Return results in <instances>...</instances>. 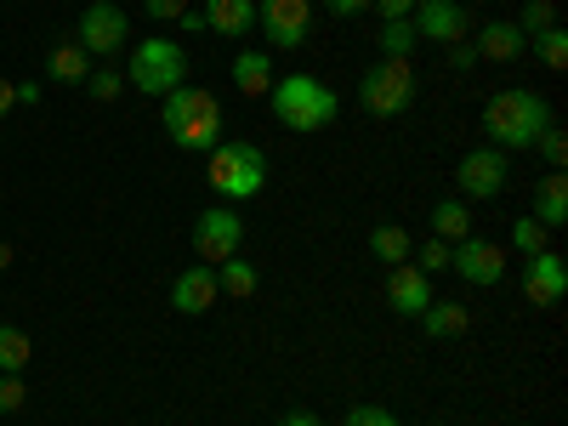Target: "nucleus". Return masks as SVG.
<instances>
[{"label":"nucleus","mask_w":568,"mask_h":426,"mask_svg":"<svg viewBox=\"0 0 568 426\" xmlns=\"http://www.w3.org/2000/svg\"><path fill=\"white\" fill-rule=\"evenodd\" d=\"M125 34H131V18H125V7H114V0H91V7L80 12V52L98 63V58H114V52H125Z\"/></svg>","instance_id":"6e6552de"},{"label":"nucleus","mask_w":568,"mask_h":426,"mask_svg":"<svg viewBox=\"0 0 568 426\" xmlns=\"http://www.w3.org/2000/svg\"><path fill=\"white\" fill-rule=\"evenodd\" d=\"M256 29L267 52H302L313 34V0H256Z\"/></svg>","instance_id":"0eeeda50"},{"label":"nucleus","mask_w":568,"mask_h":426,"mask_svg":"<svg viewBox=\"0 0 568 426\" xmlns=\"http://www.w3.org/2000/svg\"><path fill=\"white\" fill-rule=\"evenodd\" d=\"M324 12H336V18H358V12H369L375 0H318Z\"/></svg>","instance_id":"4c0bfd02"},{"label":"nucleus","mask_w":568,"mask_h":426,"mask_svg":"<svg viewBox=\"0 0 568 426\" xmlns=\"http://www.w3.org/2000/svg\"><path fill=\"white\" fill-rule=\"evenodd\" d=\"M369 251H375V262L398 267V262L415 256V240H409V227H404V222H382V227H369Z\"/></svg>","instance_id":"5701e85b"},{"label":"nucleus","mask_w":568,"mask_h":426,"mask_svg":"<svg viewBox=\"0 0 568 426\" xmlns=\"http://www.w3.org/2000/svg\"><path fill=\"white\" fill-rule=\"evenodd\" d=\"M125 80L142 91V98H165V91H176L187 80V52H182V40L171 34H142L131 45V69Z\"/></svg>","instance_id":"39448f33"},{"label":"nucleus","mask_w":568,"mask_h":426,"mask_svg":"<svg viewBox=\"0 0 568 426\" xmlns=\"http://www.w3.org/2000/svg\"><path fill=\"white\" fill-rule=\"evenodd\" d=\"M273 80L278 74H273V52H267V45H262V52H240V58H233V85H240V98L262 103Z\"/></svg>","instance_id":"6ab92c4d"},{"label":"nucleus","mask_w":568,"mask_h":426,"mask_svg":"<svg viewBox=\"0 0 568 426\" xmlns=\"http://www.w3.org/2000/svg\"><path fill=\"white\" fill-rule=\"evenodd\" d=\"M85 91H91V98H98V103H114L120 91H125V74L103 63V69H91V74H85Z\"/></svg>","instance_id":"7c9ffc66"},{"label":"nucleus","mask_w":568,"mask_h":426,"mask_svg":"<svg viewBox=\"0 0 568 426\" xmlns=\"http://www.w3.org/2000/svg\"><path fill=\"white\" fill-rule=\"evenodd\" d=\"M382 58H398V63H409L415 58V45H420V34H415V23L409 18H398V23H382Z\"/></svg>","instance_id":"a878e982"},{"label":"nucleus","mask_w":568,"mask_h":426,"mask_svg":"<svg viewBox=\"0 0 568 426\" xmlns=\"http://www.w3.org/2000/svg\"><path fill=\"white\" fill-rule=\"evenodd\" d=\"M205 182L222 205H245L267 187V154L245 136H222L216 149L205 154Z\"/></svg>","instance_id":"7ed1b4c3"},{"label":"nucleus","mask_w":568,"mask_h":426,"mask_svg":"<svg viewBox=\"0 0 568 426\" xmlns=\"http://www.w3.org/2000/svg\"><path fill=\"white\" fill-rule=\"evenodd\" d=\"M142 12H149L154 23H176L187 12V0H142Z\"/></svg>","instance_id":"f704fd0d"},{"label":"nucleus","mask_w":568,"mask_h":426,"mask_svg":"<svg viewBox=\"0 0 568 426\" xmlns=\"http://www.w3.org/2000/svg\"><path fill=\"white\" fill-rule=\"evenodd\" d=\"M524 296H529V307H557L568 296V262L557 251L524 256Z\"/></svg>","instance_id":"ddd939ff"},{"label":"nucleus","mask_w":568,"mask_h":426,"mask_svg":"<svg viewBox=\"0 0 568 426\" xmlns=\"http://www.w3.org/2000/svg\"><path fill=\"white\" fill-rule=\"evenodd\" d=\"M415 103V69L398 63V58H382V63H369L358 74V109L375 114V120H398L409 114Z\"/></svg>","instance_id":"423d86ee"},{"label":"nucleus","mask_w":568,"mask_h":426,"mask_svg":"<svg viewBox=\"0 0 568 426\" xmlns=\"http://www.w3.org/2000/svg\"><path fill=\"white\" fill-rule=\"evenodd\" d=\"M471 52H478V63H517L529 52V40H524V29H517L511 18H495V23H484L478 40H471Z\"/></svg>","instance_id":"dca6fc26"},{"label":"nucleus","mask_w":568,"mask_h":426,"mask_svg":"<svg viewBox=\"0 0 568 426\" xmlns=\"http://www.w3.org/2000/svg\"><path fill=\"white\" fill-rule=\"evenodd\" d=\"M205 29H216L222 40H245L256 34V0H205Z\"/></svg>","instance_id":"f3484780"},{"label":"nucleus","mask_w":568,"mask_h":426,"mask_svg":"<svg viewBox=\"0 0 568 426\" xmlns=\"http://www.w3.org/2000/svg\"><path fill=\"white\" fill-rule=\"evenodd\" d=\"M433 278H426L415 262H398L393 273H387V302H393V313L398 318H420L426 307H433Z\"/></svg>","instance_id":"2eb2a0df"},{"label":"nucleus","mask_w":568,"mask_h":426,"mask_svg":"<svg viewBox=\"0 0 568 426\" xmlns=\"http://www.w3.org/2000/svg\"><path fill=\"white\" fill-rule=\"evenodd\" d=\"M216 291H222V296H233V302H251V296L262 291V273H256V262H240V256L216 262Z\"/></svg>","instance_id":"412c9836"},{"label":"nucleus","mask_w":568,"mask_h":426,"mask_svg":"<svg viewBox=\"0 0 568 426\" xmlns=\"http://www.w3.org/2000/svg\"><path fill=\"white\" fill-rule=\"evenodd\" d=\"M342 426H398V415L382 409V404H353V409L342 415Z\"/></svg>","instance_id":"473e14b6"},{"label":"nucleus","mask_w":568,"mask_h":426,"mask_svg":"<svg viewBox=\"0 0 568 426\" xmlns=\"http://www.w3.org/2000/svg\"><path fill=\"white\" fill-rule=\"evenodd\" d=\"M546 240H551V233H546V227H540L535 216H517V222H511V251H517V256H535V251H551Z\"/></svg>","instance_id":"cd10ccee"},{"label":"nucleus","mask_w":568,"mask_h":426,"mask_svg":"<svg viewBox=\"0 0 568 426\" xmlns=\"http://www.w3.org/2000/svg\"><path fill=\"white\" fill-rule=\"evenodd\" d=\"M23 398H29L23 375H0V415H18V409H23Z\"/></svg>","instance_id":"72a5a7b5"},{"label":"nucleus","mask_w":568,"mask_h":426,"mask_svg":"<svg viewBox=\"0 0 568 426\" xmlns=\"http://www.w3.org/2000/svg\"><path fill=\"white\" fill-rule=\"evenodd\" d=\"M415 7H420V0H375L369 12H382V23H398V18H409Z\"/></svg>","instance_id":"e433bc0d"},{"label":"nucleus","mask_w":568,"mask_h":426,"mask_svg":"<svg viewBox=\"0 0 568 426\" xmlns=\"http://www.w3.org/2000/svg\"><path fill=\"white\" fill-rule=\"evenodd\" d=\"M98 69L85 52H80V40H63V45H52V58H45V74H52L58 85H85V74Z\"/></svg>","instance_id":"4be33fe9"},{"label":"nucleus","mask_w":568,"mask_h":426,"mask_svg":"<svg viewBox=\"0 0 568 426\" xmlns=\"http://www.w3.org/2000/svg\"><path fill=\"white\" fill-rule=\"evenodd\" d=\"M176 29H182V34H200V29H205V12H194V7H187V12L176 18Z\"/></svg>","instance_id":"ea45409f"},{"label":"nucleus","mask_w":568,"mask_h":426,"mask_svg":"<svg viewBox=\"0 0 568 426\" xmlns=\"http://www.w3.org/2000/svg\"><path fill=\"white\" fill-rule=\"evenodd\" d=\"M34 358V342L23 336L18 324H0V375H23Z\"/></svg>","instance_id":"393cba45"},{"label":"nucleus","mask_w":568,"mask_h":426,"mask_svg":"<svg viewBox=\"0 0 568 426\" xmlns=\"http://www.w3.org/2000/svg\"><path fill=\"white\" fill-rule=\"evenodd\" d=\"M449 251H455V245H444V240H426V245H420L409 262H415L426 278H438V273H449Z\"/></svg>","instance_id":"2f4dec72"},{"label":"nucleus","mask_w":568,"mask_h":426,"mask_svg":"<svg viewBox=\"0 0 568 426\" xmlns=\"http://www.w3.org/2000/svg\"><path fill=\"white\" fill-rule=\"evenodd\" d=\"M433 233H438L444 245L471 240V205H466V200H438V205H433Z\"/></svg>","instance_id":"b1692460"},{"label":"nucleus","mask_w":568,"mask_h":426,"mask_svg":"<svg viewBox=\"0 0 568 426\" xmlns=\"http://www.w3.org/2000/svg\"><path fill=\"white\" fill-rule=\"evenodd\" d=\"M506 171H511V154H500V149H471V154H460V165H455L460 200H495L500 187H506Z\"/></svg>","instance_id":"9d476101"},{"label":"nucleus","mask_w":568,"mask_h":426,"mask_svg":"<svg viewBox=\"0 0 568 426\" xmlns=\"http://www.w3.org/2000/svg\"><path fill=\"white\" fill-rule=\"evenodd\" d=\"M415 324H420L433 342H444V336H466V329H471V307H466V302H449V296H444V302L433 296V307H426Z\"/></svg>","instance_id":"aec40b11"},{"label":"nucleus","mask_w":568,"mask_h":426,"mask_svg":"<svg viewBox=\"0 0 568 426\" xmlns=\"http://www.w3.org/2000/svg\"><path fill=\"white\" fill-rule=\"evenodd\" d=\"M267 109L284 131H324V125H336L342 98L318 74H284L267 85Z\"/></svg>","instance_id":"20e7f679"},{"label":"nucleus","mask_w":568,"mask_h":426,"mask_svg":"<svg viewBox=\"0 0 568 426\" xmlns=\"http://www.w3.org/2000/svg\"><path fill=\"white\" fill-rule=\"evenodd\" d=\"M216 296H222V291H216V267H211V262H194V267H182V273L171 278V307L187 313V318L211 313Z\"/></svg>","instance_id":"4468645a"},{"label":"nucleus","mask_w":568,"mask_h":426,"mask_svg":"<svg viewBox=\"0 0 568 426\" xmlns=\"http://www.w3.org/2000/svg\"><path fill=\"white\" fill-rule=\"evenodd\" d=\"M449 273H460L466 284H478V291H489V284H500L506 278V245H495V240H460L455 251H449Z\"/></svg>","instance_id":"9b49d317"},{"label":"nucleus","mask_w":568,"mask_h":426,"mask_svg":"<svg viewBox=\"0 0 568 426\" xmlns=\"http://www.w3.org/2000/svg\"><path fill=\"white\" fill-rule=\"evenodd\" d=\"M160 120H165V136L176 142L182 154H211L222 142V103L211 98L205 85H176L160 98Z\"/></svg>","instance_id":"f03ea898"},{"label":"nucleus","mask_w":568,"mask_h":426,"mask_svg":"<svg viewBox=\"0 0 568 426\" xmlns=\"http://www.w3.org/2000/svg\"><path fill=\"white\" fill-rule=\"evenodd\" d=\"M535 149H540L546 171H562V165H568V136H562V125H546V131L535 136Z\"/></svg>","instance_id":"c756f323"},{"label":"nucleus","mask_w":568,"mask_h":426,"mask_svg":"<svg viewBox=\"0 0 568 426\" xmlns=\"http://www.w3.org/2000/svg\"><path fill=\"white\" fill-rule=\"evenodd\" d=\"M240 245H245V216L233 205H211V211L194 216V251H200V262L216 267L227 256H240Z\"/></svg>","instance_id":"1a4fd4ad"},{"label":"nucleus","mask_w":568,"mask_h":426,"mask_svg":"<svg viewBox=\"0 0 568 426\" xmlns=\"http://www.w3.org/2000/svg\"><path fill=\"white\" fill-rule=\"evenodd\" d=\"M278 426H324V420H318V415H307V409H291Z\"/></svg>","instance_id":"79ce46f5"},{"label":"nucleus","mask_w":568,"mask_h":426,"mask_svg":"<svg viewBox=\"0 0 568 426\" xmlns=\"http://www.w3.org/2000/svg\"><path fill=\"white\" fill-rule=\"evenodd\" d=\"M18 103H23V109L40 103V85H34V80H18Z\"/></svg>","instance_id":"a19ab883"},{"label":"nucleus","mask_w":568,"mask_h":426,"mask_svg":"<svg viewBox=\"0 0 568 426\" xmlns=\"http://www.w3.org/2000/svg\"><path fill=\"white\" fill-rule=\"evenodd\" d=\"M444 52H449V69H455V74L478 69V52H471V40H455V45H444Z\"/></svg>","instance_id":"c9c22d12"},{"label":"nucleus","mask_w":568,"mask_h":426,"mask_svg":"<svg viewBox=\"0 0 568 426\" xmlns=\"http://www.w3.org/2000/svg\"><path fill=\"white\" fill-rule=\"evenodd\" d=\"M18 109V80H0V120Z\"/></svg>","instance_id":"58836bf2"},{"label":"nucleus","mask_w":568,"mask_h":426,"mask_svg":"<svg viewBox=\"0 0 568 426\" xmlns=\"http://www.w3.org/2000/svg\"><path fill=\"white\" fill-rule=\"evenodd\" d=\"M529 45H535V58H540L551 74H562V69H568V29H562V23H551V29H546V34H535Z\"/></svg>","instance_id":"bb28decb"},{"label":"nucleus","mask_w":568,"mask_h":426,"mask_svg":"<svg viewBox=\"0 0 568 426\" xmlns=\"http://www.w3.org/2000/svg\"><path fill=\"white\" fill-rule=\"evenodd\" d=\"M551 125V103L540 98L535 85H500L495 98L484 103V131H489V149L517 154V149H535V136Z\"/></svg>","instance_id":"f257e3e1"},{"label":"nucleus","mask_w":568,"mask_h":426,"mask_svg":"<svg viewBox=\"0 0 568 426\" xmlns=\"http://www.w3.org/2000/svg\"><path fill=\"white\" fill-rule=\"evenodd\" d=\"M511 23L524 29V40H535V34H546L557 23V7H551V0H524V12H517Z\"/></svg>","instance_id":"c85d7f7f"},{"label":"nucleus","mask_w":568,"mask_h":426,"mask_svg":"<svg viewBox=\"0 0 568 426\" xmlns=\"http://www.w3.org/2000/svg\"><path fill=\"white\" fill-rule=\"evenodd\" d=\"M415 34L420 40H438V45H455L471 34V12L460 7V0H420V7L409 12Z\"/></svg>","instance_id":"f8f14e48"},{"label":"nucleus","mask_w":568,"mask_h":426,"mask_svg":"<svg viewBox=\"0 0 568 426\" xmlns=\"http://www.w3.org/2000/svg\"><path fill=\"white\" fill-rule=\"evenodd\" d=\"M7 267H12V245H7V240H0V273H7Z\"/></svg>","instance_id":"37998d69"},{"label":"nucleus","mask_w":568,"mask_h":426,"mask_svg":"<svg viewBox=\"0 0 568 426\" xmlns=\"http://www.w3.org/2000/svg\"><path fill=\"white\" fill-rule=\"evenodd\" d=\"M546 233H557L562 222H568V176L562 171H546L540 182H535V211H529Z\"/></svg>","instance_id":"a211bd4d"}]
</instances>
